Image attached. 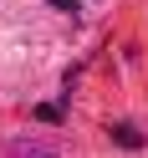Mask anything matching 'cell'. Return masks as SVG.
Instances as JSON below:
<instances>
[{
    "instance_id": "obj_1",
    "label": "cell",
    "mask_w": 148,
    "mask_h": 158,
    "mask_svg": "<svg viewBox=\"0 0 148 158\" xmlns=\"http://www.w3.org/2000/svg\"><path fill=\"white\" fill-rule=\"evenodd\" d=\"M5 153H15V158H56V148L41 143V138H11V143H5Z\"/></svg>"
},
{
    "instance_id": "obj_2",
    "label": "cell",
    "mask_w": 148,
    "mask_h": 158,
    "mask_svg": "<svg viewBox=\"0 0 148 158\" xmlns=\"http://www.w3.org/2000/svg\"><path fill=\"white\" fill-rule=\"evenodd\" d=\"M112 138H117V143H128V148L138 143V133H133V127H128V123H117V127H112Z\"/></svg>"
}]
</instances>
